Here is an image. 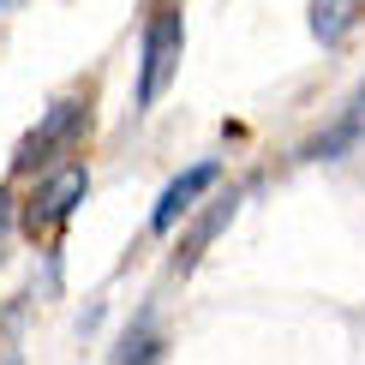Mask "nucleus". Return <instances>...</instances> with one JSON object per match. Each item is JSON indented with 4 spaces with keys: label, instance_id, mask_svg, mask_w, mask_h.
<instances>
[{
    "label": "nucleus",
    "instance_id": "obj_1",
    "mask_svg": "<svg viewBox=\"0 0 365 365\" xmlns=\"http://www.w3.org/2000/svg\"><path fill=\"white\" fill-rule=\"evenodd\" d=\"M180 48H186V19L180 12H156L144 24V48H138V108L162 102V90L180 72Z\"/></svg>",
    "mask_w": 365,
    "mask_h": 365
},
{
    "label": "nucleus",
    "instance_id": "obj_2",
    "mask_svg": "<svg viewBox=\"0 0 365 365\" xmlns=\"http://www.w3.org/2000/svg\"><path fill=\"white\" fill-rule=\"evenodd\" d=\"M84 126H90V102H54L48 114H42V126L30 132V138L12 150V168L19 174H42V168H54V156H66L72 144L84 138Z\"/></svg>",
    "mask_w": 365,
    "mask_h": 365
},
{
    "label": "nucleus",
    "instance_id": "obj_3",
    "mask_svg": "<svg viewBox=\"0 0 365 365\" xmlns=\"http://www.w3.org/2000/svg\"><path fill=\"white\" fill-rule=\"evenodd\" d=\"M84 192H90L84 162H66V168L42 174V180H36V192H30V204H24V227H30V234H48V227H60L72 210L84 204Z\"/></svg>",
    "mask_w": 365,
    "mask_h": 365
},
{
    "label": "nucleus",
    "instance_id": "obj_4",
    "mask_svg": "<svg viewBox=\"0 0 365 365\" xmlns=\"http://www.w3.org/2000/svg\"><path fill=\"white\" fill-rule=\"evenodd\" d=\"M216 174H222L216 162H197V168H186L180 180H168V186H162V197H156V210H150V234H168V227L197 204V197L216 186Z\"/></svg>",
    "mask_w": 365,
    "mask_h": 365
},
{
    "label": "nucleus",
    "instance_id": "obj_5",
    "mask_svg": "<svg viewBox=\"0 0 365 365\" xmlns=\"http://www.w3.org/2000/svg\"><path fill=\"white\" fill-rule=\"evenodd\" d=\"M234 210H240V192H222V197H210V210L186 227V240H180V252H174V269H192L197 257H204V246L222 234L227 222H234Z\"/></svg>",
    "mask_w": 365,
    "mask_h": 365
},
{
    "label": "nucleus",
    "instance_id": "obj_6",
    "mask_svg": "<svg viewBox=\"0 0 365 365\" xmlns=\"http://www.w3.org/2000/svg\"><path fill=\"white\" fill-rule=\"evenodd\" d=\"M359 24V0H312V36L324 48L347 42V30Z\"/></svg>",
    "mask_w": 365,
    "mask_h": 365
},
{
    "label": "nucleus",
    "instance_id": "obj_7",
    "mask_svg": "<svg viewBox=\"0 0 365 365\" xmlns=\"http://www.w3.org/2000/svg\"><path fill=\"white\" fill-rule=\"evenodd\" d=\"M359 138H365V114H347V120H341V126H329V132H324V138H312L306 150H299V156H306V162H336V156H341V150H354Z\"/></svg>",
    "mask_w": 365,
    "mask_h": 365
},
{
    "label": "nucleus",
    "instance_id": "obj_8",
    "mask_svg": "<svg viewBox=\"0 0 365 365\" xmlns=\"http://www.w3.org/2000/svg\"><path fill=\"white\" fill-rule=\"evenodd\" d=\"M114 359H162V341L150 336V329H138V336H126L114 347Z\"/></svg>",
    "mask_w": 365,
    "mask_h": 365
},
{
    "label": "nucleus",
    "instance_id": "obj_9",
    "mask_svg": "<svg viewBox=\"0 0 365 365\" xmlns=\"http://www.w3.org/2000/svg\"><path fill=\"white\" fill-rule=\"evenodd\" d=\"M6 227H12V192H0V240H6Z\"/></svg>",
    "mask_w": 365,
    "mask_h": 365
},
{
    "label": "nucleus",
    "instance_id": "obj_10",
    "mask_svg": "<svg viewBox=\"0 0 365 365\" xmlns=\"http://www.w3.org/2000/svg\"><path fill=\"white\" fill-rule=\"evenodd\" d=\"M0 6H12V0H0Z\"/></svg>",
    "mask_w": 365,
    "mask_h": 365
}]
</instances>
